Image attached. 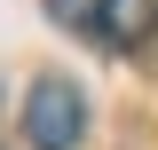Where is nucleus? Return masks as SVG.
<instances>
[{
  "label": "nucleus",
  "instance_id": "1",
  "mask_svg": "<svg viewBox=\"0 0 158 150\" xmlns=\"http://www.w3.org/2000/svg\"><path fill=\"white\" fill-rule=\"evenodd\" d=\"M24 134H32L40 150H71L79 134H87V95H79L71 79H40V87L24 95Z\"/></svg>",
  "mask_w": 158,
  "mask_h": 150
},
{
  "label": "nucleus",
  "instance_id": "2",
  "mask_svg": "<svg viewBox=\"0 0 158 150\" xmlns=\"http://www.w3.org/2000/svg\"><path fill=\"white\" fill-rule=\"evenodd\" d=\"M158 32V0H95V40L103 48H142Z\"/></svg>",
  "mask_w": 158,
  "mask_h": 150
}]
</instances>
